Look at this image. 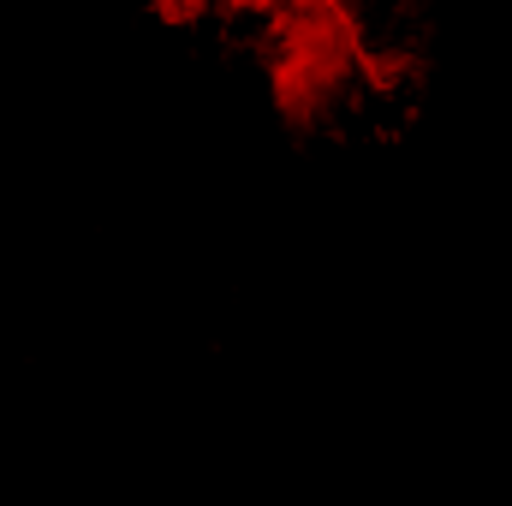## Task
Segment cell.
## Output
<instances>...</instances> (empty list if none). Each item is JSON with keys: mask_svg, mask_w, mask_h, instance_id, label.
Segmentation results:
<instances>
[{"mask_svg": "<svg viewBox=\"0 0 512 506\" xmlns=\"http://www.w3.org/2000/svg\"><path fill=\"white\" fill-rule=\"evenodd\" d=\"M221 6H239V12H274V6H286V0H221Z\"/></svg>", "mask_w": 512, "mask_h": 506, "instance_id": "6da1fadb", "label": "cell"}]
</instances>
